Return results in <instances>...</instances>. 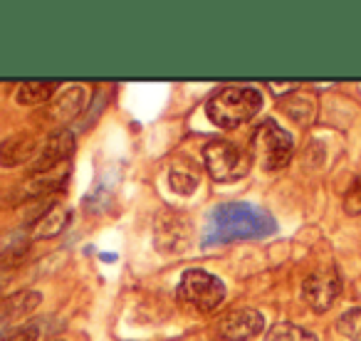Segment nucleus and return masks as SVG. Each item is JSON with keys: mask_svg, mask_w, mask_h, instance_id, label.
I'll use <instances>...</instances> for the list:
<instances>
[{"mask_svg": "<svg viewBox=\"0 0 361 341\" xmlns=\"http://www.w3.org/2000/svg\"><path fill=\"white\" fill-rule=\"evenodd\" d=\"M275 232V221L270 213L250 203H223L208 216L203 245H228L238 240H255Z\"/></svg>", "mask_w": 361, "mask_h": 341, "instance_id": "1", "label": "nucleus"}, {"mask_svg": "<svg viewBox=\"0 0 361 341\" xmlns=\"http://www.w3.org/2000/svg\"><path fill=\"white\" fill-rule=\"evenodd\" d=\"M262 109V94L255 87H226L208 99L206 114L218 129H235L255 119Z\"/></svg>", "mask_w": 361, "mask_h": 341, "instance_id": "2", "label": "nucleus"}, {"mask_svg": "<svg viewBox=\"0 0 361 341\" xmlns=\"http://www.w3.org/2000/svg\"><path fill=\"white\" fill-rule=\"evenodd\" d=\"M203 161H206L208 173L218 183H231L250 170L252 154L228 139H216L203 146Z\"/></svg>", "mask_w": 361, "mask_h": 341, "instance_id": "3", "label": "nucleus"}, {"mask_svg": "<svg viewBox=\"0 0 361 341\" xmlns=\"http://www.w3.org/2000/svg\"><path fill=\"white\" fill-rule=\"evenodd\" d=\"M292 151H295V141L290 131H285L275 121H265L252 134V159L265 170L285 168L292 159Z\"/></svg>", "mask_w": 361, "mask_h": 341, "instance_id": "4", "label": "nucleus"}, {"mask_svg": "<svg viewBox=\"0 0 361 341\" xmlns=\"http://www.w3.org/2000/svg\"><path fill=\"white\" fill-rule=\"evenodd\" d=\"M178 294L198 311H216L226 299V285L206 270H186L180 277Z\"/></svg>", "mask_w": 361, "mask_h": 341, "instance_id": "5", "label": "nucleus"}, {"mask_svg": "<svg viewBox=\"0 0 361 341\" xmlns=\"http://www.w3.org/2000/svg\"><path fill=\"white\" fill-rule=\"evenodd\" d=\"M341 292V280L339 272L334 267H319L317 272H312L302 285V299L307 302V306L314 311H326L334 299Z\"/></svg>", "mask_w": 361, "mask_h": 341, "instance_id": "6", "label": "nucleus"}, {"mask_svg": "<svg viewBox=\"0 0 361 341\" xmlns=\"http://www.w3.org/2000/svg\"><path fill=\"white\" fill-rule=\"evenodd\" d=\"M72 151H75V134L67 129L55 131L35 154V159H32V163H30V170L32 173H47V170L65 163L72 156Z\"/></svg>", "mask_w": 361, "mask_h": 341, "instance_id": "7", "label": "nucleus"}, {"mask_svg": "<svg viewBox=\"0 0 361 341\" xmlns=\"http://www.w3.org/2000/svg\"><path fill=\"white\" fill-rule=\"evenodd\" d=\"M221 336L228 341H250L265 329V316L257 309L243 306V309H233L231 314L223 316L221 321Z\"/></svg>", "mask_w": 361, "mask_h": 341, "instance_id": "8", "label": "nucleus"}, {"mask_svg": "<svg viewBox=\"0 0 361 341\" xmlns=\"http://www.w3.org/2000/svg\"><path fill=\"white\" fill-rule=\"evenodd\" d=\"M37 154V141L27 134L13 136V139L3 141L0 146V166L3 168H13V166H20L32 161Z\"/></svg>", "mask_w": 361, "mask_h": 341, "instance_id": "9", "label": "nucleus"}, {"mask_svg": "<svg viewBox=\"0 0 361 341\" xmlns=\"http://www.w3.org/2000/svg\"><path fill=\"white\" fill-rule=\"evenodd\" d=\"M70 218H72L70 208H65L62 203H57V206H52L50 211L42 213L40 218H35V223H32V228H30L32 237L60 235V232L67 228V223H70Z\"/></svg>", "mask_w": 361, "mask_h": 341, "instance_id": "10", "label": "nucleus"}, {"mask_svg": "<svg viewBox=\"0 0 361 341\" xmlns=\"http://www.w3.org/2000/svg\"><path fill=\"white\" fill-rule=\"evenodd\" d=\"M82 106H85V89H82V87H70V89H65L55 101H52L50 119L70 121L80 114Z\"/></svg>", "mask_w": 361, "mask_h": 341, "instance_id": "11", "label": "nucleus"}, {"mask_svg": "<svg viewBox=\"0 0 361 341\" xmlns=\"http://www.w3.org/2000/svg\"><path fill=\"white\" fill-rule=\"evenodd\" d=\"M57 92L55 85L50 82H25V85L18 89L16 101L20 106H35V104H45L50 101V97Z\"/></svg>", "mask_w": 361, "mask_h": 341, "instance_id": "12", "label": "nucleus"}, {"mask_svg": "<svg viewBox=\"0 0 361 341\" xmlns=\"http://www.w3.org/2000/svg\"><path fill=\"white\" fill-rule=\"evenodd\" d=\"M265 341H319V339L312 331L302 329V326L290 324V321H280V324H275L267 331Z\"/></svg>", "mask_w": 361, "mask_h": 341, "instance_id": "13", "label": "nucleus"}, {"mask_svg": "<svg viewBox=\"0 0 361 341\" xmlns=\"http://www.w3.org/2000/svg\"><path fill=\"white\" fill-rule=\"evenodd\" d=\"M171 188H173L176 193H180V196H191L193 191L198 188V173H193V170L183 168V166H173L171 168Z\"/></svg>", "mask_w": 361, "mask_h": 341, "instance_id": "14", "label": "nucleus"}, {"mask_svg": "<svg viewBox=\"0 0 361 341\" xmlns=\"http://www.w3.org/2000/svg\"><path fill=\"white\" fill-rule=\"evenodd\" d=\"M339 334H344L351 341H361V309H349L339 316V324H336Z\"/></svg>", "mask_w": 361, "mask_h": 341, "instance_id": "15", "label": "nucleus"}, {"mask_svg": "<svg viewBox=\"0 0 361 341\" xmlns=\"http://www.w3.org/2000/svg\"><path fill=\"white\" fill-rule=\"evenodd\" d=\"M344 211L349 213V216H359V213H361V178H356L354 186H351L349 193H346Z\"/></svg>", "mask_w": 361, "mask_h": 341, "instance_id": "16", "label": "nucleus"}, {"mask_svg": "<svg viewBox=\"0 0 361 341\" xmlns=\"http://www.w3.org/2000/svg\"><path fill=\"white\" fill-rule=\"evenodd\" d=\"M6 341H40V331H37V326H23L16 334L8 336Z\"/></svg>", "mask_w": 361, "mask_h": 341, "instance_id": "17", "label": "nucleus"}]
</instances>
